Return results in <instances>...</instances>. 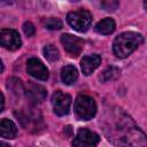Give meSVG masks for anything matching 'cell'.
<instances>
[{"mask_svg":"<svg viewBox=\"0 0 147 147\" xmlns=\"http://www.w3.org/2000/svg\"><path fill=\"white\" fill-rule=\"evenodd\" d=\"M144 41V37L133 31H126L121 34H118L114 42H113V51L114 54L119 57L124 59L127 57L132 52H134L138 46H140Z\"/></svg>","mask_w":147,"mask_h":147,"instance_id":"6da1fadb","label":"cell"},{"mask_svg":"<svg viewBox=\"0 0 147 147\" xmlns=\"http://www.w3.org/2000/svg\"><path fill=\"white\" fill-rule=\"evenodd\" d=\"M74 109L79 119L88 121L95 116L96 103L92 96L86 95V94H80L75 100Z\"/></svg>","mask_w":147,"mask_h":147,"instance_id":"7a4b0ae2","label":"cell"},{"mask_svg":"<svg viewBox=\"0 0 147 147\" xmlns=\"http://www.w3.org/2000/svg\"><path fill=\"white\" fill-rule=\"evenodd\" d=\"M92 14L86 9H78L75 11H70L67 15V22L69 25L78 31V32H85L87 31L92 25Z\"/></svg>","mask_w":147,"mask_h":147,"instance_id":"3957f363","label":"cell"},{"mask_svg":"<svg viewBox=\"0 0 147 147\" xmlns=\"http://www.w3.org/2000/svg\"><path fill=\"white\" fill-rule=\"evenodd\" d=\"M61 44L65 52L72 57H77L78 55H80L84 48V41L70 33H64L61 36Z\"/></svg>","mask_w":147,"mask_h":147,"instance_id":"277c9868","label":"cell"},{"mask_svg":"<svg viewBox=\"0 0 147 147\" xmlns=\"http://www.w3.org/2000/svg\"><path fill=\"white\" fill-rule=\"evenodd\" d=\"M52 106L54 113L59 116H64L69 113L71 107V96L61 91H56L52 96Z\"/></svg>","mask_w":147,"mask_h":147,"instance_id":"5b68a950","label":"cell"},{"mask_svg":"<svg viewBox=\"0 0 147 147\" xmlns=\"http://www.w3.org/2000/svg\"><path fill=\"white\" fill-rule=\"evenodd\" d=\"M22 40L16 30L3 29L0 31V45L8 51H16L21 47Z\"/></svg>","mask_w":147,"mask_h":147,"instance_id":"8992f818","label":"cell"},{"mask_svg":"<svg viewBox=\"0 0 147 147\" xmlns=\"http://www.w3.org/2000/svg\"><path fill=\"white\" fill-rule=\"evenodd\" d=\"M99 141H100V137L98 133L83 127L77 132V136L72 141V145L78 147H91L98 145Z\"/></svg>","mask_w":147,"mask_h":147,"instance_id":"52a82bcc","label":"cell"},{"mask_svg":"<svg viewBox=\"0 0 147 147\" xmlns=\"http://www.w3.org/2000/svg\"><path fill=\"white\" fill-rule=\"evenodd\" d=\"M26 71L30 76L39 79V80H46L48 78V69L45 67V64L36 59V57H31L26 62Z\"/></svg>","mask_w":147,"mask_h":147,"instance_id":"ba28073f","label":"cell"},{"mask_svg":"<svg viewBox=\"0 0 147 147\" xmlns=\"http://www.w3.org/2000/svg\"><path fill=\"white\" fill-rule=\"evenodd\" d=\"M25 93H26V96L34 103H39V102H42L47 95V91L41 86V85H38V84H33L32 82H29V84L26 85V88H25Z\"/></svg>","mask_w":147,"mask_h":147,"instance_id":"9c48e42d","label":"cell"},{"mask_svg":"<svg viewBox=\"0 0 147 147\" xmlns=\"http://www.w3.org/2000/svg\"><path fill=\"white\" fill-rule=\"evenodd\" d=\"M101 63V56L99 54H92L84 56L80 61V68L84 75H91Z\"/></svg>","mask_w":147,"mask_h":147,"instance_id":"30bf717a","label":"cell"},{"mask_svg":"<svg viewBox=\"0 0 147 147\" xmlns=\"http://www.w3.org/2000/svg\"><path fill=\"white\" fill-rule=\"evenodd\" d=\"M17 134V127L10 119L3 118L0 121V137L5 139H14Z\"/></svg>","mask_w":147,"mask_h":147,"instance_id":"8fae6325","label":"cell"},{"mask_svg":"<svg viewBox=\"0 0 147 147\" xmlns=\"http://www.w3.org/2000/svg\"><path fill=\"white\" fill-rule=\"evenodd\" d=\"M61 79L65 85H72L78 79V71L74 65H65L61 70Z\"/></svg>","mask_w":147,"mask_h":147,"instance_id":"7c38bea8","label":"cell"},{"mask_svg":"<svg viewBox=\"0 0 147 147\" xmlns=\"http://www.w3.org/2000/svg\"><path fill=\"white\" fill-rule=\"evenodd\" d=\"M116 29V23L113 18L107 17L101 20L96 25H95V31L100 34H110L115 31Z\"/></svg>","mask_w":147,"mask_h":147,"instance_id":"4fadbf2b","label":"cell"},{"mask_svg":"<svg viewBox=\"0 0 147 147\" xmlns=\"http://www.w3.org/2000/svg\"><path fill=\"white\" fill-rule=\"evenodd\" d=\"M44 52V56L46 57V60H48L49 62H55L59 60L60 57V53H59V49L53 46V45H47L44 47L42 49Z\"/></svg>","mask_w":147,"mask_h":147,"instance_id":"5bb4252c","label":"cell"},{"mask_svg":"<svg viewBox=\"0 0 147 147\" xmlns=\"http://www.w3.org/2000/svg\"><path fill=\"white\" fill-rule=\"evenodd\" d=\"M119 76V70L115 67H109L107 68L100 76V79L102 82H109V80H114Z\"/></svg>","mask_w":147,"mask_h":147,"instance_id":"9a60e30c","label":"cell"},{"mask_svg":"<svg viewBox=\"0 0 147 147\" xmlns=\"http://www.w3.org/2000/svg\"><path fill=\"white\" fill-rule=\"evenodd\" d=\"M42 23H44V25H45V28L46 29H48V30H60L61 28H62V22H61V20H59V18H56V17H48V18H45L44 21H42Z\"/></svg>","mask_w":147,"mask_h":147,"instance_id":"2e32d148","label":"cell"},{"mask_svg":"<svg viewBox=\"0 0 147 147\" xmlns=\"http://www.w3.org/2000/svg\"><path fill=\"white\" fill-rule=\"evenodd\" d=\"M23 31H24L25 36L31 37V36L34 34L36 29H34V26H33V24H32L31 22H25V23L23 24Z\"/></svg>","mask_w":147,"mask_h":147,"instance_id":"e0dca14e","label":"cell"},{"mask_svg":"<svg viewBox=\"0 0 147 147\" xmlns=\"http://www.w3.org/2000/svg\"><path fill=\"white\" fill-rule=\"evenodd\" d=\"M3 107H5V98H3L2 93L0 92V113L3 110Z\"/></svg>","mask_w":147,"mask_h":147,"instance_id":"ac0fdd59","label":"cell"},{"mask_svg":"<svg viewBox=\"0 0 147 147\" xmlns=\"http://www.w3.org/2000/svg\"><path fill=\"white\" fill-rule=\"evenodd\" d=\"M2 70H3V64H2V61L0 60V74L2 72Z\"/></svg>","mask_w":147,"mask_h":147,"instance_id":"d6986e66","label":"cell"},{"mask_svg":"<svg viewBox=\"0 0 147 147\" xmlns=\"http://www.w3.org/2000/svg\"><path fill=\"white\" fill-rule=\"evenodd\" d=\"M2 145H5V146H8V144H6V142H2V141H0V146H2Z\"/></svg>","mask_w":147,"mask_h":147,"instance_id":"ffe728a7","label":"cell"}]
</instances>
